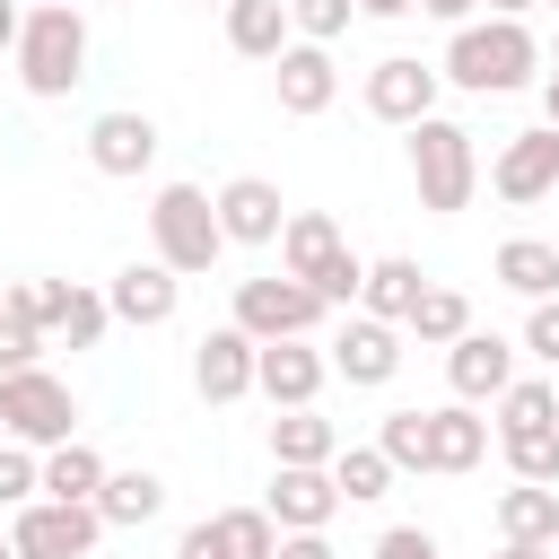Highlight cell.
Here are the masks:
<instances>
[{"label": "cell", "mask_w": 559, "mask_h": 559, "mask_svg": "<svg viewBox=\"0 0 559 559\" xmlns=\"http://www.w3.org/2000/svg\"><path fill=\"white\" fill-rule=\"evenodd\" d=\"M157 507H166V480H157V472H105V489H96L105 533H140Z\"/></svg>", "instance_id": "484cf974"}, {"label": "cell", "mask_w": 559, "mask_h": 559, "mask_svg": "<svg viewBox=\"0 0 559 559\" xmlns=\"http://www.w3.org/2000/svg\"><path fill=\"white\" fill-rule=\"evenodd\" d=\"M87 166H96V175H114V183L148 175V166H157V122H148V114H131V105L96 114V122H87Z\"/></svg>", "instance_id": "4fadbf2b"}, {"label": "cell", "mask_w": 559, "mask_h": 559, "mask_svg": "<svg viewBox=\"0 0 559 559\" xmlns=\"http://www.w3.org/2000/svg\"><path fill=\"white\" fill-rule=\"evenodd\" d=\"M271 87H280V114H297V122H314L332 96H341V70H332V44H288L280 61H271Z\"/></svg>", "instance_id": "e0dca14e"}, {"label": "cell", "mask_w": 559, "mask_h": 559, "mask_svg": "<svg viewBox=\"0 0 559 559\" xmlns=\"http://www.w3.org/2000/svg\"><path fill=\"white\" fill-rule=\"evenodd\" d=\"M218 9H227V0H218Z\"/></svg>", "instance_id": "11a10c76"}, {"label": "cell", "mask_w": 559, "mask_h": 559, "mask_svg": "<svg viewBox=\"0 0 559 559\" xmlns=\"http://www.w3.org/2000/svg\"><path fill=\"white\" fill-rule=\"evenodd\" d=\"M0 437H9V445H35V454L70 445V437H79V402H70V384H61L52 367L0 376Z\"/></svg>", "instance_id": "5b68a950"}, {"label": "cell", "mask_w": 559, "mask_h": 559, "mask_svg": "<svg viewBox=\"0 0 559 559\" xmlns=\"http://www.w3.org/2000/svg\"><path fill=\"white\" fill-rule=\"evenodd\" d=\"M87 79V17H79V0H44V9H26V26H17V87L26 96H70Z\"/></svg>", "instance_id": "7a4b0ae2"}, {"label": "cell", "mask_w": 559, "mask_h": 559, "mask_svg": "<svg viewBox=\"0 0 559 559\" xmlns=\"http://www.w3.org/2000/svg\"><path fill=\"white\" fill-rule=\"evenodd\" d=\"M489 192L515 201V210L550 201V192H559V131H550V122H542V131H515V140L489 157Z\"/></svg>", "instance_id": "9c48e42d"}, {"label": "cell", "mask_w": 559, "mask_h": 559, "mask_svg": "<svg viewBox=\"0 0 559 559\" xmlns=\"http://www.w3.org/2000/svg\"><path fill=\"white\" fill-rule=\"evenodd\" d=\"M105 332H114L105 288H79V280H70V314H61V332H52V341H61V349H96Z\"/></svg>", "instance_id": "d6a6232c"}, {"label": "cell", "mask_w": 559, "mask_h": 559, "mask_svg": "<svg viewBox=\"0 0 559 559\" xmlns=\"http://www.w3.org/2000/svg\"><path fill=\"white\" fill-rule=\"evenodd\" d=\"M358 9H367V17H411L419 0H358Z\"/></svg>", "instance_id": "7dc6e473"}, {"label": "cell", "mask_w": 559, "mask_h": 559, "mask_svg": "<svg viewBox=\"0 0 559 559\" xmlns=\"http://www.w3.org/2000/svg\"><path fill=\"white\" fill-rule=\"evenodd\" d=\"M0 314H9V280H0Z\"/></svg>", "instance_id": "816d5d0a"}, {"label": "cell", "mask_w": 559, "mask_h": 559, "mask_svg": "<svg viewBox=\"0 0 559 559\" xmlns=\"http://www.w3.org/2000/svg\"><path fill=\"white\" fill-rule=\"evenodd\" d=\"M323 297L306 288V280H288V271H271V280H236V332L245 341H314L323 332Z\"/></svg>", "instance_id": "8992f818"}, {"label": "cell", "mask_w": 559, "mask_h": 559, "mask_svg": "<svg viewBox=\"0 0 559 559\" xmlns=\"http://www.w3.org/2000/svg\"><path fill=\"white\" fill-rule=\"evenodd\" d=\"M9 314L17 323H35L44 341L61 332V314H70V280H9Z\"/></svg>", "instance_id": "4dcf8cb0"}, {"label": "cell", "mask_w": 559, "mask_h": 559, "mask_svg": "<svg viewBox=\"0 0 559 559\" xmlns=\"http://www.w3.org/2000/svg\"><path fill=\"white\" fill-rule=\"evenodd\" d=\"M472 9L480 0H419V17H437V26H472Z\"/></svg>", "instance_id": "ee69618b"}, {"label": "cell", "mask_w": 559, "mask_h": 559, "mask_svg": "<svg viewBox=\"0 0 559 559\" xmlns=\"http://www.w3.org/2000/svg\"><path fill=\"white\" fill-rule=\"evenodd\" d=\"M376 445H384L393 472H437V463H428V411H384Z\"/></svg>", "instance_id": "1f68e13d"}, {"label": "cell", "mask_w": 559, "mask_h": 559, "mask_svg": "<svg viewBox=\"0 0 559 559\" xmlns=\"http://www.w3.org/2000/svg\"><path fill=\"white\" fill-rule=\"evenodd\" d=\"M515 349H524V358H542V367L559 376V297H542V306L524 314V341H515Z\"/></svg>", "instance_id": "f35d334b"}, {"label": "cell", "mask_w": 559, "mask_h": 559, "mask_svg": "<svg viewBox=\"0 0 559 559\" xmlns=\"http://www.w3.org/2000/svg\"><path fill=\"white\" fill-rule=\"evenodd\" d=\"M210 201H218L227 245H280V227H288V201H280L271 175H236V183H218Z\"/></svg>", "instance_id": "9a60e30c"}, {"label": "cell", "mask_w": 559, "mask_h": 559, "mask_svg": "<svg viewBox=\"0 0 559 559\" xmlns=\"http://www.w3.org/2000/svg\"><path fill=\"white\" fill-rule=\"evenodd\" d=\"M419 297H428V271H419L411 253H384V262H367L358 314H376V323H411V314H419Z\"/></svg>", "instance_id": "d6986e66"}, {"label": "cell", "mask_w": 559, "mask_h": 559, "mask_svg": "<svg viewBox=\"0 0 559 559\" xmlns=\"http://www.w3.org/2000/svg\"><path fill=\"white\" fill-rule=\"evenodd\" d=\"M26 9H44V0H26Z\"/></svg>", "instance_id": "db71d44e"}, {"label": "cell", "mask_w": 559, "mask_h": 559, "mask_svg": "<svg viewBox=\"0 0 559 559\" xmlns=\"http://www.w3.org/2000/svg\"><path fill=\"white\" fill-rule=\"evenodd\" d=\"M271 559H341V550H332L323 533H280V550H271Z\"/></svg>", "instance_id": "7bdbcfd3"}, {"label": "cell", "mask_w": 559, "mask_h": 559, "mask_svg": "<svg viewBox=\"0 0 559 559\" xmlns=\"http://www.w3.org/2000/svg\"><path fill=\"white\" fill-rule=\"evenodd\" d=\"M218 542H227V559H271V550H280V524H271L262 507H227V515H218Z\"/></svg>", "instance_id": "e575fe53"}, {"label": "cell", "mask_w": 559, "mask_h": 559, "mask_svg": "<svg viewBox=\"0 0 559 559\" xmlns=\"http://www.w3.org/2000/svg\"><path fill=\"white\" fill-rule=\"evenodd\" d=\"M253 367H262V341H245L236 323H218V332H201V349H192V393H201V402H245V393H253Z\"/></svg>", "instance_id": "5bb4252c"}, {"label": "cell", "mask_w": 559, "mask_h": 559, "mask_svg": "<svg viewBox=\"0 0 559 559\" xmlns=\"http://www.w3.org/2000/svg\"><path fill=\"white\" fill-rule=\"evenodd\" d=\"M542 122H550V131H559V70H550V79H542Z\"/></svg>", "instance_id": "bcb514c9"}, {"label": "cell", "mask_w": 559, "mask_h": 559, "mask_svg": "<svg viewBox=\"0 0 559 559\" xmlns=\"http://www.w3.org/2000/svg\"><path fill=\"white\" fill-rule=\"evenodd\" d=\"M550 70H559V44H550Z\"/></svg>", "instance_id": "f5cc1de1"}, {"label": "cell", "mask_w": 559, "mask_h": 559, "mask_svg": "<svg viewBox=\"0 0 559 559\" xmlns=\"http://www.w3.org/2000/svg\"><path fill=\"white\" fill-rule=\"evenodd\" d=\"M323 384H332V358H323L314 341H271L262 367H253V393H262L271 411H314Z\"/></svg>", "instance_id": "7c38bea8"}, {"label": "cell", "mask_w": 559, "mask_h": 559, "mask_svg": "<svg viewBox=\"0 0 559 559\" xmlns=\"http://www.w3.org/2000/svg\"><path fill=\"white\" fill-rule=\"evenodd\" d=\"M35 358H44V332L17 323V314H0V376H26Z\"/></svg>", "instance_id": "ab89813d"}, {"label": "cell", "mask_w": 559, "mask_h": 559, "mask_svg": "<svg viewBox=\"0 0 559 559\" xmlns=\"http://www.w3.org/2000/svg\"><path fill=\"white\" fill-rule=\"evenodd\" d=\"M105 472H114V463H105L87 437H70V445H52V454H44V498H61V507H96Z\"/></svg>", "instance_id": "d4e9b609"}, {"label": "cell", "mask_w": 559, "mask_h": 559, "mask_svg": "<svg viewBox=\"0 0 559 559\" xmlns=\"http://www.w3.org/2000/svg\"><path fill=\"white\" fill-rule=\"evenodd\" d=\"M445 384H454V402H498V393L515 384V341L463 332V341L445 349Z\"/></svg>", "instance_id": "ac0fdd59"}, {"label": "cell", "mask_w": 559, "mask_h": 559, "mask_svg": "<svg viewBox=\"0 0 559 559\" xmlns=\"http://www.w3.org/2000/svg\"><path fill=\"white\" fill-rule=\"evenodd\" d=\"M9 542H17V559H87L105 542V515L96 507H61V498H35V507L9 515Z\"/></svg>", "instance_id": "52a82bcc"}, {"label": "cell", "mask_w": 559, "mask_h": 559, "mask_svg": "<svg viewBox=\"0 0 559 559\" xmlns=\"http://www.w3.org/2000/svg\"><path fill=\"white\" fill-rule=\"evenodd\" d=\"M148 253H157L175 280H201V271L227 253L218 201H210L201 183H157V201H148Z\"/></svg>", "instance_id": "3957f363"}, {"label": "cell", "mask_w": 559, "mask_h": 559, "mask_svg": "<svg viewBox=\"0 0 559 559\" xmlns=\"http://www.w3.org/2000/svg\"><path fill=\"white\" fill-rule=\"evenodd\" d=\"M498 559H550V550H542V542H507Z\"/></svg>", "instance_id": "c3c4849f"}, {"label": "cell", "mask_w": 559, "mask_h": 559, "mask_svg": "<svg viewBox=\"0 0 559 559\" xmlns=\"http://www.w3.org/2000/svg\"><path fill=\"white\" fill-rule=\"evenodd\" d=\"M227 44H236L245 61H280V52L297 44L288 0H227Z\"/></svg>", "instance_id": "7402d4cb"}, {"label": "cell", "mask_w": 559, "mask_h": 559, "mask_svg": "<svg viewBox=\"0 0 559 559\" xmlns=\"http://www.w3.org/2000/svg\"><path fill=\"white\" fill-rule=\"evenodd\" d=\"M332 253H341V227H332L323 210H288V227H280V271H288V280H314Z\"/></svg>", "instance_id": "83f0119b"}, {"label": "cell", "mask_w": 559, "mask_h": 559, "mask_svg": "<svg viewBox=\"0 0 559 559\" xmlns=\"http://www.w3.org/2000/svg\"><path fill=\"white\" fill-rule=\"evenodd\" d=\"M332 489H341V507H376V498L393 489L384 445H341V454H332Z\"/></svg>", "instance_id": "f546056e"}, {"label": "cell", "mask_w": 559, "mask_h": 559, "mask_svg": "<svg viewBox=\"0 0 559 559\" xmlns=\"http://www.w3.org/2000/svg\"><path fill=\"white\" fill-rule=\"evenodd\" d=\"M480 9H489V17H524L533 0H480Z\"/></svg>", "instance_id": "681fc988"}, {"label": "cell", "mask_w": 559, "mask_h": 559, "mask_svg": "<svg viewBox=\"0 0 559 559\" xmlns=\"http://www.w3.org/2000/svg\"><path fill=\"white\" fill-rule=\"evenodd\" d=\"M550 9H559V0H550Z\"/></svg>", "instance_id": "9f6ffc18"}, {"label": "cell", "mask_w": 559, "mask_h": 559, "mask_svg": "<svg viewBox=\"0 0 559 559\" xmlns=\"http://www.w3.org/2000/svg\"><path fill=\"white\" fill-rule=\"evenodd\" d=\"M402 332H411L419 349H454V341L472 332V297H463V288H437V280H428V297H419V314H411Z\"/></svg>", "instance_id": "f1b7e54d"}, {"label": "cell", "mask_w": 559, "mask_h": 559, "mask_svg": "<svg viewBox=\"0 0 559 559\" xmlns=\"http://www.w3.org/2000/svg\"><path fill=\"white\" fill-rule=\"evenodd\" d=\"M349 9L358 0H288V26H297V44H332V35H349Z\"/></svg>", "instance_id": "8d00e7d4"}, {"label": "cell", "mask_w": 559, "mask_h": 559, "mask_svg": "<svg viewBox=\"0 0 559 559\" xmlns=\"http://www.w3.org/2000/svg\"><path fill=\"white\" fill-rule=\"evenodd\" d=\"M498 533H507V542H542V550H559V489H533V480L498 489Z\"/></svg>", "instance_id": "4316f807"}, {"label": "cell", "mask_w": 559, "mask_h": 559, "mask_svg": "<svg viewBox=\"0 0 559 559\" xmlns=\"http://www.w3.org/2000/svg\"><path fill=\"white\" fill-rule=\"evenodd\" d=\"M175 559H227V542H218V515L183 524V533H175Z\"/></svg>", "instance_id": "b9f144b4"}, {"label": "cell", "mask_w": 559, "mask_h": 559, "mask_svg": "<svg viewBox=\"0 0 559 559\" xmlns=\"http://www.w3.org/2000/svg\"><path fill=\"white\" fill-rule=\"evenodd\" d=\"M550 559H559V550H550Z\"/></svg>", "instance_id": "6f0895ef"}, {"label": "cell", "mask_w": 559, "mask_h": 559, "mask_svg": "<svg viewBox=\"0 0 559 559\" xmlns=\"http://www.w3.org/2000/svg\"><path fill=\"white\" fill-rule=\"evenodd\" d=\"M437 87H445V70L437 61H419V52H384L376 70H367V114L376 122H428L437 114Z\"/></svg>", "instance_id": "ba28073f"}, {"label": "cell", "mask_w": 559, "mask_h": 559, "mask_svg": "<svg viewBox=\"0 0 559 559\" xmlns=\"http://www.w3.org/2000/svg\"><path fill=\"white\" fill-rule=\"evenodd\" d=\"M306 288H314L323 306H358V288H367V262H358V253L341 245V253H332V262H323V271H314Z\"/></svg>", "instance_id": "74e56055"}, {"label": "cell", "mask_w": 559, "mask_h": 559, "mask_svg": "<svg viewBox=\"0 0 559 559\" xmlns=\"http://www.w3.org/2000/svg\"><path fill=\"white\" fill-rule=\"evenodd\" d=\"M0 559H17V542H9V533H0Z\"/></svg>", "instance_id": "f907efd6"}, {"label": "cell", "mask_w": 559, "mask_h": 559, "mask_svg": "<svg viewBox=\"0 0 559 559\" xmlns=\"http://www.w3.org/2000/svg\"><path fill=\"white\" fill-rule=\"evenodd\" d=\"M489 271H498V288H515L524 306L559 297V245H542V236H507V245L489 253Z\"/></svg>", "instance_id": "44dd1931"}, {"label": "cell", "mask_w": 559, "mask_h": 559, "mask_svg": "<svg viewBox=\"0 0 559 559\" xmlns=\"http://www.w3.org/2000/svg\"><path fill=\"white\" fill-rule=\"evenodd\" d=\"M480 454H489V419H480L472 402L428 411V463H437V472H480Z\"/></svg>", "instance_id": "ffe728a7"}, {"label": "cell", "mask_w": 559, "mask_h": 559, "mask_svg": "<svg viewBox=\"0 0 559 559\" xmlns=\"http://www.w3.org/2000/svg\"><path fill=\"white\" fill-rule=\"evenodd\" d=\"M35 498H44V454H35V445H9V437H0V507L17 515V507H35Z\"/></svg>", "instance_id": "d590c367"}, {"label": "cell", "mask_w": 559, "mask_h": 559, "mask_svg": "<svg viewBox=\"0 0 559 559\" xmlns=\"http://www.w3.org/2000/svg\"><path fill=\"white\" fill-rule=\"evenodd\" d=\"M437 70H445L463 96H515V87H533L542 44H533L524 17H472V26H454V44H445Z\"/></svg>", "instance_id": "6da1fadb"}, {"label": "cell", "mask_w": 559, "mask_h": 559, "mask_svg": "<svg viewBox=\"0 0 559 559\" xmlns=\"http://www.w3.org/2000/svg\"><path fill=\"white\" fill-rule=\"evenodd\" d=\"M332 376L341 384H393L402 376V323H376V314H349L332 341H323Z\"/></svg>", "instance_id": "30bf717a"}, {"label": "cell", "mask_w": 559, "mask_h": 559, "mask_svg": "<svg viewBox=\"0 0 559 559\" xmlns=\"http://www.w3.org/2000/svg\"><path fill=\"white\" fill-rule=\"evenodd\" d=\"M17 26H26V9H17V0H0V52H17Z\"/></svg>", "instance_id": "f6af8a7d"}, {"label": "cell", "mask_w": 559, "mask_h": 559, "mask_svg": "<svg viewBox=\"0 0 559 559\" xmlns=\"http://www.w3.org/2000/svg\"><path fill=\"white\" fill-rule=\"evenodd\" d=\"M376 559H445V542L419 533V524H384V533H376Z\"/></svg>", "instance_id": "60d3db41"}, {"label": "cell", "mask_w": 559, "mask_h": 559, "mask_svg": "<svg viewBox=\"0 0 559 559\" xmlns=\"http://www.w3.org/2000/svg\"><path fill=\"white\" fill-rule=\"evenodd\" d=\"M533 428H559V376H515V384L498 393L489 437L507 445V437H533Z\"/></svg>", "instance_id": "603a6c76"}, {"label": "cell", "mask_w": 559, "mask_h": 559, "mask_svg": "<svg viewBox=\"0 0 559 559\" xmlns=\"http://www.w3.org/2000/svg\"><path fill=\"white\" fill-rule=\"evenodd\" d=\"M411 183H419V210H437V218L472 210V192H480V148H472V131L445 122V114L411 122Z\"/></svg>", "instance_id": "277c9868"}, {"label": "cell", "mask_w": 559, "mask_h": 559, "mask_svg": "<svg viewBox=\"0 0 559 559\" xmlns=\"http://www.w3.org/2000/svg\"><path fill=\"white\" fill-rule=\"evenodd\" d=\"M262 515H271L280 533H323V524L341 515V489H332V472L280 463V472H271V498H262Z\"/></svg>", "instance_id": "2e32d148"}, {"label": "cell", "mask_w": 559, "mask_h": 559, "mask_svg": "<svg viewBox=\"0 0 559 559\" xmlns=\"http://www.w3.org/2000/svg\"><path fill=\"white\" fill-rule=\"evenodd\" d=\"M498 454H507V472H515V480H533V489H559V428H533V437H507Z\"/></svg>", "instance_id": "836d02e7"}, {"label": "cell", "mask_w": 559, "mask_h": 559, "mask_svg": "<svg viewBox=\"0 0 559 559\" xmlns=\"http://www.w3.org/2000/svg\"><path fill=\"white\" fill-rule=\"evenodd\" d=\"M105 306H114V323H131V332H157V323H175V306H183V280L148 253V262H122L114 280H105Z\"/></svg>", "instance_id": "8fae6325"}, {"label": "cell", "mask_w": 559, "mask_h": 559, "mask_svg": "<svg viewBox=\"0 0 559 559\" xmlns=\"http://www.w3.org/2000/svg\"><path fill=\"white\" fill-rule=\"evenodd\" d=\"M332 454H341V428H332L323 411H280V419H271V463L332 472Z\"/></svg>", "instance_id": "cb8c5ba5"}]
</instances>
